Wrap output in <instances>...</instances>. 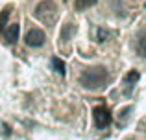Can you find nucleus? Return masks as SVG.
<instances>
[{"label": "nucleus", "mask_w": 146, "mask_h": 140, "mask_svg": "<svg viewBox=\"0 0 146 140\" xmlns=\"http://www.w3.org/2000/svg\"><path fill=\"white\" fill-rule=\"evenodd\" d=\"M19 32H21V26H19V22H13V24H7L6 30H4V37H6V41L9 44L17 43L19 39Z\"/></svg>", "instance_id": "5"}, {"label": "nucleus", "mask_w": 146, "mask_h": 140, "mask_svg": "<svg viewBox=\"0 0 146 140\" xmlns=\"http://www.w3.org/2000/svg\"><path fill=\"white\" fill-rule=\"evenodd\" d=\"M139 78H141V76H139V72H137V70H129L128 74H126L124 81H126V85H128V90L131 89V87L135 85L137 81H139Z\"/></svg>", "instance_id": "7"}, {"label": "nucleus", "mask_w": 146, "mask_h": 140, "mask_svg": "<svg viewBox=\"0 0 146 140\" xmlns=\"http://www.w3.org/2000/svg\"><path fill=\"white\" fill-rule=\"evenodd\" d=\"M137 54L141 57H146V32L141 33L139 39H137Z\"/></svg>", "instance_id": "8"}, {"label": "nucleus", "mask_w": 146, "mask_h": 140, "mask_svg": "<svg viewBox=\"0 0 146 140\" xmlns=\"http://www.w3.org/2000/svg\"><path fill=\"white\" fill-rule=\"evenodd\" d=\"M72 33H74V26H72V24H65L63 28H61L59 41H61V43H68L70 37H72Z\"/></svg>", "instance_id": "6"}, {"label": "nucleus", "mask_w": 146, "mask_h": 140, "mask_svg": "<svg viewBox=\"0 0 146 140\" xmlns=\"http://www.w3.org/2000/svg\"><path fill=\"white\" fill-rule=\"evenodd\" d=\"M98 0H74V7L76 9H87V7H91V6H94Z\"/></svg>", "instance_id": "11"}, {"label": "nucleus", "mask_w": 146, "mask_h": 140, "mask_svg": "<svg viewBox=\"0 0 146 140\" xmlns=\"http://www.w3.org/2000/svg\"><path fill=\"white\" fill-rule=\"evenodd\" d=\"M109 81V74L104 66H94V68H87L80 76V83L83 89L87 90H100L107 85Z\"/></svg>", "instance_id": "1"}, {"label": "nucleus", "mask_w": 146, "mask_h": 140, "mask_svg": "<svg viewBox=\"0 0 146 140\" xmlns=\"http://www.w3.org/2000/svg\"><path fill=\"white\" fill-rule=\"evenodd\" d=\"M24 41H26V44H28V46H32V48H39V46H43V44H44L46 37H44V32H43V30H39V28H32L28 33H26Z\"/></svg>", "instance_id": "4"}, {"label": "nucleus", "mask_w": 146, "mask_h": 140, "mask_svg": "<svg viewBox=\"0 0 146 140\" xmlns=\"http://www.w3.org/2000/svg\"><path fill=\"white\" fill-rule=\"evenodd\" d=\"M33 15H35V18H39V20L44 22V24H52V22L56 20L57 7H56V4H54L52 0H43V2L37 4Z\"/></svg>", "instance_id": "2"}, {"label": "nucleus", "mask_w": 146, "mask_h": 140, "mask_svg": "<svg viewBox=\"0 0 146 140\" xmlns=\"http://www.w3.org/2000/svg\"><path fill=\"white\" fill-rule=\"evenodd\" d=\"M94 39H96V43H106V41L109 39V32H107L106 28H102V26H98V28L94 30Z\"/></svg>", "instance_id": "9"}, {"label": "nucleus", "mask_w": 146, "mask_h": 140, "mask_svg": "<svg viewBox=\"0 0 146 140\" xmlns=\"http://www.w3.org/2000/svg\"><path fill=\"white\" fill-rule=\"evenodd\" d=\"M7 17H9V7L7 9H4L2 13H0V30H2V26L6 24V20H7Z\"/></svg>", "instance_id": "12"}, {"label": "nucleus", "mask_w": 146, "mask_h": 140, "mask_svg": "<svg viewBox=\"0 0 146 140\" xmlns=\"http://www.w3.org/2000/svg\"><path fill=\"white\" fill-rule=\"evenodd\" d=\"M93 118H94V124H96L98 129H106L111 124V112L106 105H98L93 111Z\"/></svg>", "instance_id": "3"}, {"label": "nucleus", "mask_w": 146, "mask_h": 140, "mask_svg": "<svg viewBox=\"0 0 146 140\" xmlns=\"http://www.w3.org/2000/svg\"><path fill=\"white\" fill-rule=\"evenodd\" d=\"M52 68L57 72V74L65 76V72H67V65H65V61H61L59 57H54L52 59Z\"/></svg>", "instance_id": "10"}]
</instances>
